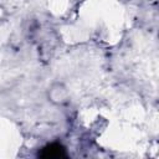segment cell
I'll return each mask as SVG.
<instances>
[{"label": "cell", "instance_id": "6da1fadb", "mask_svg": "<svg viewBox=\"0 0 159 159\" xmlns=\"http://www.w3.org/2000/svg\"><path fill=\"white\" fill-rule=\"evenodd\" d=\"M47 98L51 103L56 106H62L70 101V91L63 83L55 82L47 89Z\"/></svg>", "mask_w": 159, "mask_h": 159}, {"label": "cell", "instance_id": "7a4b0ae2", "mask_svg": "<svg viewBox=\"0 0 159 159\" xmlns=\"http://www.w3.org/2000/svg\"><path fill=\"white\" fill-rule=\"evenodd\" d=\"M39 157L41 158H66L67 153H66V149L61 144L51 143L43 147L41 152H39Z\"/></svg>", "mask_w": 159, "mask_h": 159}]
</instances>
